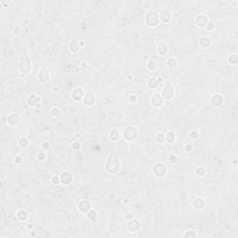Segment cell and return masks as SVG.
<instances>
[{"label": "cell", "instance_id": "obj_1", "mask_svg": "<svg viewBox=\"0 0 238 238\" xmlns=\"http://www.w3.org/2000/svg\"><path fill=\"white\" fill-rule=\"evenodd\" d=\"M121 168V161L116 156L111 154L106 159L105 162V170L110 175H116L120 171Z\"/></svg>", "mask_w": 238, "mask_h": 238}, {"label": "cell", "instance_id": "obj_2", "mask_svg": "<svg viewBox=\"0 0 238 238\" xmlns=\"http://www.w3.org/2000/svg\"><path fill=\"white\" fill-rule=\"evenodd\" d=\"M33 69V63H32V60L29 54H23L20 58L19 60V64H18V70L20 74H23V75H29Z\"/></svg>", "mask_w": 238, "mask_h": 238}, {"label": "cell", "instance_id": "obj_3", "mask_svg": "<svg viewBox=\"0 0 238 238\" xmlns=\"http://www.w3.org/2000/svg\"><path fill=\"white\" fill-rule=\"evenodd\" d=\"M145 23L150 28H156V27H157L159 25L160 19H159V14H158V12L156 11V10L150 9L146 12Z\"/></svg>", "mask_w": 238, "mask_h": 238}, {"label": "cell", "instance_id": "obj_4", "mask_svg": "<svg viewBox=\"0 0 238 238\" xmlns=\"http://www.w3.org/2000/svg\"><path fill=\"white\" fill-rule=\"evenodd\" d=\"M175 88L173 83L169 80H167L164 83V86L162 88L161 95L163 96L165 100H171L175 97Z\"/></svg>", "mask_w": 238, "mask_h": 238}, {"label": "cell", "instance_id": "obj_5", "mask_svg": "<svg viewBox=\"0 0 238 238\" xmlns=\"http://www.w3.org/2000/svg\"><path fill=\"white\" fill-rule=\"evenodd\" d=\"M122 136L124 138V140L127 141H136L138 136H139V130L136 127L134 126H128L127 128H124Z\"/></svg>", "mask_w": 238, "mask_h": 238}, {"label": "cell", "instance_id": "obj_6", "mask_svg": "<svg viewBox=\"0 0 238 238\" xmlns=\"http://www.w3.org/2000/svg\"><path fill=\"white\" fill-rule=\"evenodd\" d=\"M83 104L87 107H91L96 103L97 101V95L95 91L93 89H88L86 91L84 99H83Z\"/></svg>", "mask_w": 238, "mask_h": 238}, {"label": "cell", "instance_id": "obj_7", "mask_svg": "<svg viewBox=\"0 0 238 238\" xmlns=\"http://www.w3.org/2000/svg\"><path fill=\"white\" fill-rule=\"evenodd\" d=\"M153 174L156 178H164L168 174V167L165 163H156L153 168Z\"/></svg>", "mask_w": 238, "mask_h": 238}, {"label": "cell", "instance_id": "obj_8", "mask_svg": "<svg viewBox=\"0 0 238 238\" xmlns=\"http://www.w3.org/2000/svg\"><path fill=\"white\" fill-rule=\"evenodd\" d=\"M51 78V74L48 70V67L46 66H42L40 67L38 74H37V80L41 84H44V83H48Z\"/></svg>", "mask_w": 238, "mask_h": 238}, {"label": "cell", "instance_id": "obj_9", "mask_svg": "<svg viewBox=\"0 0 238 238\" xmlns=\"http://www.w3.org/2000/svg\"><path fill=\"white\" fill-rule=\"evenodd\" d=\"M151 104L154 108H162L165 104V100L161 93L154 92L151 97Z\"/></svg>", "mask_w": 238, "mask_h": 238}, {"label": "cell", "instance_id": "obj_10", "mask_svg": "<svg viewBox=\"0 0 238 238\" xmlns=\"http://www.w3.org/2000/svg\"><path fill=\"white\" fill-rule=\"evenodd\" d=\"M127 229L128 232H130L132 233H137L141 229V223L138 219H132V220L128 221Z\"/></svg>", "mask_w": 238, "mask_h": 238}, {"label": "cell", "instance_id": "obj_11", "mask_svg": "<svg viewBox=\"0 0 238 238\" xmlns=\"http://www.w3.org/2000/svg\"><path fill=\"white\" fill-rule=\"evenodd\" d=\"M85 89L81 88V87H76L71 92V98L73 100L75 101H82L83 99H84V96H85Z\"/></svg>", "mask_w": 238, "mask_h": 238}, {"label": "cell", "instance_id": "obj_12", "mask_svg": "<svg viewBox=\"0 0 238 238\" xmlns=\"http://www.w3.org/2000/svg\"><path fill=\"white\" fill-rule=\"evenodd\" d=\"M223 102H224V98L221 93H214V94L210 96L209 103L215 108L221 107L223 104Z\"/></svg>", "mask_w": 238, "mask_h": 238}, {"label": "cell", "instance_id": "obj_13", "mask_svg": "<svg viewBox=\"0 0 238 238\" xmlns=\"http://www.w3.org/2000/svg\"><path fill=\"white\" fill-rule=\"evenodd\" d=\"M209 23V19L206 14H203V13L198 14L194 18V24L196 25V27H198L200 29L206 28V24H208Z\"/></svg>", "mask_w": 238, "mask_h": 238}, {"label": "cell", "instance_id": "obj_14", "mask_svg": "<svg viewBox=\"0 0 238 238\" xmlns=\"http://www.w3.org/2000/svg\"><path fill=\"white\" fill-rule=\"evenodd\" d=\"M159 19H160V23H170V20L172 19L171 11L168 8H163L159 11Z\"/></svg>", "mask_w": 238, "mask_h": 238}, {"label": "cell", "instance_id": "obj_15", "mask_svg": "<svg viewBox=\"0 0 238 238\" xmlns=\"http://www.w3.org/2000/svg\"><path fill=\"white\" fill-rule=\"evenodd\" d=\"M91 209H92V204L88 199H83V200L79 201V203L77 205V209L82 214H87Z\"/></svg>", "mask_w": 238, "mask_h": 238}, {"label": "cell", "instance_id": "obj_16", "mask_svg": "<svg viewBox=\"0 0 238 238\" xmlns=\"http://www.w3.org/2000/svg\"><path fill=\"white\" fill-rule=\"evenodd\" d=\"M60 180L61 184H63L65 186H69L72 184V182L74 181V176L69 171H63L60 175Z\"/></svg>", "mask_w": 238, "mask_h": 238}, {"label": "cell", "instance_id": "obj_17", "mask_svg": "<svg viewBox=\"0 0 238 238\" xmlns=\"http://www.w3.org/2000/svg\"><path fill=\"white\" fill-rule=\"evenodd\" d=\"M40 102H41V97L36 94V93H32V94H30L29 97L27 98V104L31 108H35V107L39 106Z\"/></svg>", "mask_w": 238, "mask_h": 238}, {"label": "cell", "instance_id": "obj_18", "mask_svg": "<svg viewBox=\"0 0 238 238\" xmlns=\"http://www.w3.org/2000/svg\"><path fill=\"white\" fill-rule=\"evenodd\" d=\"M20 123V116L16 113H10L7 117V124L9 127H17Z\"/></svg>", "mask_w": 238, "mask_h": 238}, {"label": "cell", "instance_id": "obj_19", "mask_svg": "<svg viewBox=\"0 0 238 238\" xmlns=\"http://www.w3.org/2000/svg\"><path fill=\"white\" fill-rule=\"evenodd\" d=\"M192 206L196 210H202L206 206V200L202 196H196L192 202Z\"/></svg>", "mask_w": 238, "mask_h": 238}, {"label": "cell", "instance_id": "obj_20", "mask_svg": "<svg viewBox=\"0 0 238 238\" xmlns=\"http://www.w3.org/2000/svg\"><path fill=\"white\" fill-rule=\"evenodd\" d=\"M161 81H162V78L161 77H159L157 76H153L152 77L149 78V80L147 82V87L150 89H152V90L156 89L158 88V86H159Z\"/></svg>", "mask_w": 238, "mask_h": 238}, {"label": "cell", "instance_id": "obj_21", "mask_svg": "<svg viewBox=\"0 0 238 238\" xmlns=\"http://www.w3.org/2000/svg\"><path fill=\"white\" fill-rule=\"evenodd\" d=\"M108 137L110 139V141H112L113 142H116L119 141L120 137H121V133H120V130L118 128L116 127H113L110 129L109 131V134H108Z\"/></svg>", "mask_w": 238, "mask_h": 238}, {"label": "cell", "instance_id": "obj_22", "mask_svg": "<svg viewBox=\"0 0 238 238\" xmlns=\"http://www.w3.org/2000/svg\"><path fill=\"white\" fill-rule=\"evenodd\" d=\"M68 48H69V50L71 52L73 53H77L79 52L80 50V43H79V40L77 38H72L69 42V45H68Z\"/></svg>", "mask_w": 238, "mask_h": 238}, {"label": "cell", "instance_id": "obj_23", "mask_svg": "<svg viewBox=\"0 0 238 238\" xmlns=\"http://www.w3.org/2000/svg\"><path fill=\"white\" fill-rule=\"evenodd\" d=\"M29 216L28 211L24 209H20L16 212V218L20 222H26L29 219Z\"/></svg>", "mask_w": 238, "mask_h": 238}, {"label": "cell", "instance_id": "obj_24", "mask_svg": "<svg viewBox=\"0 0 238 238\" xmlns=\"http://www.w3.org/2000/svg\"><path fill=\"white\" fill-rule=\"evenodd\" d=\"M156 53L160 57H165L168 53V46L165 42H161L156 47Z\"/></svg>", "mask_w": 238, "mask_h": 238}, {"label": "cell", "instance_id": "obj_25", "mask_svg": "<svg viewBox=\"0 0 238 238\" xmlns=\"http://www.w3.org/2000/svg\"><path fill=\"white\" fill-rule=\"evenodd\" d=\"M199 45L203 48H209L211 46V39L209 36H202L199 39Z\"/></svg>", "mask_w": 238, "mask_h": 238}, {"label": "cell", "instance_id": "obj_26", "mask_svg": "<svg viewBox=\"0 0 238 238\" xmlns=\"http://www.w3.org/2000/svg\"><path fill=\"white\" fill-rule=\"evenodd\" d=\"M227 63H228L232 66H236L238 64V56H237V54H235V53L230 54L228 57H227Z\"/></svg>", "mask_w": 238, "mask_h": 238}, {"label": "cell", "instance_id": "obj_27", "mask_svg": "<svg viewBox=\"0 0 238 238\" xmlns=\"http://www.w3.org/2000/svg\"><path fill=\"white\" fill-rule=\"evenodd\" d=\"M29 144H30L29 139H28L27 137H24V136L20 137V138L19 139V141H18V145H19V147L23 148V149L27 148V147L29 146Z\"/></svg>", "mask_w": 238, "mask_h": 238}, {"label": "cell", "instance_id": "obj_28", "mask_svg": "<svg viewBox=\"0 0 238 238\" xmlns=\"http://www.w3.org/2000/svg\"><path fill=\"white\" fill-rule=\"evenodd\" d=\"M194 172H195V175L199 178H203L206 175V169L205 167H203V165H198V167L195 168Z\"/></svg>", "mask_w": 238, "mask_h": 238}, {"label": "cell", "instance_id": "obj_29", "mask_svg": "<svg viewBox=\"0 0 238 238\" xmlns=\"http://www.w3.org/2000/svg\"><path fill=\"white\" fill-rule=\"evenodd\" d=\"M176 141V134L173 131H168V133H165V142H168V144H172Z\"/></svg>", "mask_w": 238, "mask_h": 238}, {"label": "cell", "instance_id": "obj_30", "mask_svg": "<svg viewBox=\"0 0 238 238\" xmlns=\"http://www.w3.org/2000/svg\"><path fill=\"white\" fill-rule=\"evenodd\" d=\"M167 65L169 68H176L178 65V60L176 59L175 57H169L167 60Z\"/></svg>", "mask_w": 238, "mask_h": 238}, {"label": "cell", "instance_id": "obj_31", "mask_svg": "<svg viewBox=\"0 0 238 238\" xmlns=\"http://www.w3.org/2000/svg\"><path fill=\"white\" fill-rule=\"evenodd\" d=\"M86 216H87V218H88V220H90V221H95V220L98 218V212H97L95 209H91L86 214Z\"/></svg>", "mask_w": 238, "mask_h": 238}, {"label": "cell", "instance_id": "obj_32", "mask_svg": "<svg viewBox=\"0 0 238 238\" xmlns=\"http://www.w3.org/2000/svg\"><path fill=\"white\" fill-rule=\"evenodd\" d=\"M156 141L159 144H162V143L165 142V133H164V132H158V133H156Z\"/></svg>", "mask_w": 238, "mask_h": 238}, {"label": "cell", "instance_id": "obj_33", "mask_svg": "<svg viewBox=\"0 0 238 238\" xmlns=\"http://www.w3.org/2000/svg\"><path fill=\"white\" fill-rule=\"evenodd\" d=\"M146 67H147V69L149 71L153 72L154 70H156V68H157V63L154 60H150L148 63H147V64H146Z\"/></svg>", "mask_w": 238, "mask_h": 238}, {"label": "cell", "instance_id": "obj_34", "mask_svg": "<svg viewBox=\"0 0 238 238\" xmlns=\"http://www.w3.org/2000/svg\"><path fill=\"white\" fill-rule=\"evenodd\" d=\"M198 234L197 233H196L194 230H188L187 232H186L184 234H183V237L184 238H195V237H197Z\"/></svg>", "mask_w": 238, "mask_h": 238}, {"label": "cell", "instance_id": "obj_35", "mask_svg": "<svg viewBox=\"0 0 238 238\" xmlns=\"http://www.w3.org/2000/svg\"><path fill=\"white\" fill-rule=\"evenodd\" d=\"M189 136H190V139L193 140V141H196V140H198L199 137H200V132L198 130H196V129H193L190 132L189 134Z\"/></svg>", "mask_w": 238, "mask_h": 238}, {"label": "cell", "instance_id": "obj_36", "mask_svg": "<svg viewBox=\"0 0 238 238\" xmlns=\"http://www.w3.org/2000/svg\"><path fill=\"white\" fill-rule=\"evenodd\" d=\"M12 33H13V35H14L15 36H20V35L23 34V28L20 27V25H17V26H15V27L13 28Z\"/></svg>", "mask_w": 238, "mask_h": 238}, {"label": "cell", "instance_id": "obj_37", "mask_svg": "<svg viewBox=\"0 0 238 238\" xmlns=\"http://www.w3.org/2000/svg\"><path fill=\"white\" fill-rule=\"evenodd\" d=\"M60 113H61V111L59 107H53L52 109H51V116H54V117L60 116Z\"/></svg>", "mask_w": 238, "mask_h": 238}, {"label": "cell", "instance_id": "obj_38", "mask_svg": "<svg viewBox=\"0 0 238 238\" xmlns=\"http://www.w3.org/2000/svg\"><path fill=\"white\" fill-rule=\"evenodd\" d=\"M168 162L171 165H176L179 162V158H178L177 156H176V154H170L169 157H168Z\"/></svg>", "mask_w": 238, "mask_h": 238}, {"label": "cell", "instance_id": "obj_39", "mask_svg": "<svg viewBox=\"0 0 238 238\" xmlns=\"http://www.w3.org/2000/svg\"><path fill=\"white\" fill-rule=\"evenodd\" d=\"M51 182H52V184H55V185L60 183V176L59 175H53L52 177H51Z\"/></svg>", "mask_w": 238, "mask_h": 238}, {"label": "cell", "instance_id": "obj_40", "mask_svg": "<svg viewBox=\"0 0 238 238\" xmlns=\"http://www.w3.org/2000/svg\"><path fill=\"white\" fill-rule=\"evenodd\" d=\"M47 158V154H46V153L45 152H39L38 153H37V159L39 160V161H44L45 159Z\"/></svg>", "mask_w": 238, "mask_h": 238}, {"label": "cell", "instance_id": "obj_41", "mask_svg": "<svg viewBox=\"0 0 238 238\" xmlns=\"http://www.w3.org/2000/svg\"><path fill=\"white\" fill-rule=\"evenodd\" d=\"M215 28H216V26H215L214 23H212V22H209L206 26V29L208 31H209V32H213V31L215 30Z\"/></svg>", "mask_w": 238, "mask_h": 238}, {"label": "cell", "instance_id": "obj_42", "mask_svg": "<svg viewBox=\"0 0 238 238\" xmlns=\"http://www.w3.org/2000/svg\"><path fill=\"white\" fill-rule=\"evenodd\" d=\"M124 219H125V221H128L132 219H134V214L132 212H127L125 214V216H124Z\"/></svg>", "mask_w": 238, "mask_h": 238}, {"label": "cell", "instance_id": "obj_43", "mask_svg": "<svg viewBox=\"0 0 238 238\" xmlns=\"http://www.w3.org/2000/svg\"><path fill=\"white\" fill-rule=\"evenodd\" d=\"M128 100L130 103H136L138 101V96L136 94H131L128 98Z\"/></svg>", "mask_w": 238, "mask_h": 238}, {"label": "cell", "instance_id": "obj_44", "mask_svg": "<svg viewBox=\"0 0 238 238\" xmlns=\"http://www.w3.org/2000/svg\"><path fill=\"white\" fill-rule=\"evenodd\" d=\"M80 148H81V144L78 141H75L73 144H72V149H73L74 151H78V150H80Z\"/></svg>", "mask_w": 238, "mask_h": 238}, {"label": "cell", "instance_id": "obj_45", "mask_svg": "<svg viewBox=\"0 0 238 238\" xmlns=\"http://www.w3.org/2000/svg\"><path fill=\"white\" fill-rule=\"evenodd\" d=\"M41 148L43 150H48L50 148V143L48 141H43L41 144Z\"/></svg>", "mask_w": 238, "mask_h": 238}, {"label": "cell", "instance_id": "obj_46", "mask_svg": "<svg viewBox=\"0 0 238 238\" xmlns=\"http://www.w3.org/2000/svg\"><path fill=\"white\" fill-rule=\"evenodd\" d=\"M193 151V146L192 145V144L188 143V144H186L185 145V152L186 153H192Z\"/></svg>", "mask_w": 238, "mask_h": 238}, {"label": "cell", "instance_id": "obj_47", "mask_svg": "<svg viewBox=\"0 0 238 238\" xmlns=\"http://www.w3.org/2000/svg\"><path fill=\"white\" fill-rule=\"evenodd\" d=\"M14 162H15L16 164H22V163H23V157L20 156H15Z\"/></svg>", "mask_w": 238, "mask_h": 238}, {"label": "cell", "instance_id": "obj_48", "mask_svg": "<svg viewBox=\"0 0 238 238\" xmlns=\"http://www.w3.org/2000/svg\"><path fill=\"white\" fill-rule=\"evenodd\" d=\"M30 23H31V20L29 18H25V19L23 20V23L24 25H28V24H30Z\"/></svg>", "mask_w": 238, "mask_h": 238}, {"label": "cell", "instance_id": "obj_49", "mask_svg": "<svg viewBox=\"0 0 238 238\" xmlns=\"http://www.w3.org/2000/svg\"><path fill=\"white\" fill-rule=\"evenodd\" d=\"M79 43H80V48H85L86 47V41L85 40H81L79 41Z\"/></svg>", "mask_w": 238, "mask_h": 238}, {"label": "cell", "instance_id": "obj_50", "mask_svg": "<svg viewBox=\"0 0 238 238\" xmlns=\"http://www.w3.org/2000/svg\"><path fill=\"white\" fill-rule=\"evenodd\" d=\"M123 203L125 204V205L129 204V199H128V198H124V199H123Z\"/></svg>", "mask_w": 238, "mask_h": 238}, {"label": "cell", "instance_id": "obj_51", "mask_svg": "<svg viewBox=\"0 0 238 238\" xmlns=\"http://www.w3.org/2000/svg\"><path fill=\"white\" fill-rule=\"evenodd\" d=\"M25 76H26V75H23V74H20V76H19V77L20 78V79H23V78H25Z\"/></svg>", "mask_w": 238, "mask_h": 238}, {"label": "cell", "instance_id": "obj_52", "mask_svg": "<svg viewBox=\"0 0 238 238\" xmlns=\"http://www.w3.org/2000/svg\"><path fill=\"white\" fill-rule=\"evenodd\" d=\"M27 228L30 229V230H32V229H33V224H30V223H29V224L27 225Z\"/></svg>", "mask_w": 238, "mask_h": 238}, {"label": "cell", "instance_id": "obj_53", "mask_svg": "<svg viewBox=\"0 0 238 238\" xmlns=\"http://www.w3.org/2000/svg\"><path fill=\"white\" fill-rule=\"evenodd\" d=\"M232 163H233V165H237V159H236V158H234V159L233 160V162H232Z\"/></svg>", "mask_w": 238, "mask_h": 238}, {"label": "cell", "instance_id": "obj_54", "mask_svg": "<svg viewBox=\"0 0 238 238\" xmlns=\"http://www.w3.org/2000/svg\"><path fill=\"white\" fill-rule=\"evenodd\" d=\"M57 88H57V87H55V88H54V91H55V92H56V91H57V90H58V89H57Z\"/></svg>", "mask_w": 238, "mask_h": 238}]
</instances>
